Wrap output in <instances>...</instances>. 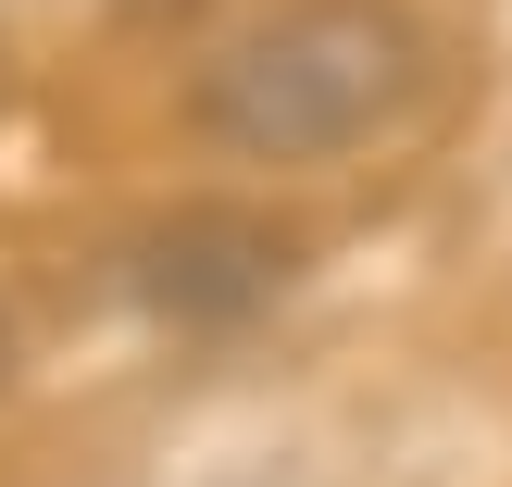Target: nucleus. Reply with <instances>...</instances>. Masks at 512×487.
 <instances>
[{"instance_id": "nucleus-3", "label": "nucleus", "mask_w": 512, "mask_h": 487, "mask_svg": "<svg viewBox=\"0 0 512 487\" xmlns=\"http://www.w3.org/2000/svg\"><path fill=\"white\" fill-rule=\"evenodd\" d=\"M13 363H25V338H13V313H0V388H13Z\"/></svg>"}, {"instance_id": "nucleus-1", "label": "nucleus", "mask_w": 512, "mask_h": 487, "mask_svg": "<svg viewBox=\"0 0 512 487\" xmlns=\"http://www.w3.org/2000/svg\"><path fill=\"white\" fill-rule=\"evenodd\" d=\"M425 100V25L400 0H288L200 50L188 125L225 163H338Z\"/></svg>"}, {"instance_id": "nucleus-2", "label": "nucleus", "mask_w": 512, "mask_h": 487, "mask_svg": "<svg viewBox=\"0 0 512 487\" xmlns=\"http://www.w3.org/2000/svg\"><path fill=\"white\" fill-rule=\"evenodd\" d=\"M300 238L275 213H238V200H188V213H150L138 238L113 250V288L163 325H250L263 300H288Z\"/></svg>"}]
</instances>
